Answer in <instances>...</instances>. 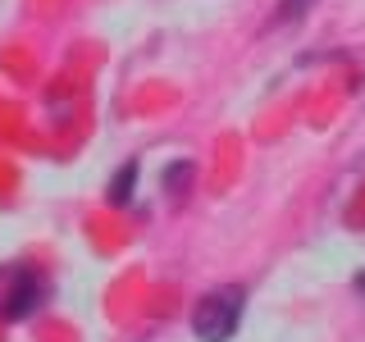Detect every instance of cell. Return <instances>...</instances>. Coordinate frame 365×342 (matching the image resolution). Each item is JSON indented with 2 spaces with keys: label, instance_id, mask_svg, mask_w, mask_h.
<instances>
[{
  "label": "cell",
  "instance_id": "6da1fadb",
  "mask_svg": "<svg viewBox=\"0 0 365 342\" xmlns=\"http://www.w3.org/2000/svg\"><path fill=\"white\" fill-rule=\"evenodd\" d=\"M242 288H220L210 296H201V306L192 311V333L201 342H228L237 333V319H242Z\"/></svg>",
  "mask_w": 365,
  "mask_h": 342
},
{
  "label": "cell",
  "instance_id": "7a4b0ae2",
  "mask_svg": "<svg viewBox=\"0 0 365 342\" xmlns=\"http://www.w3.org/2000/svg\"><path fill=\"white\" fill-rule=\"evenodd\" d=\"M37 301H41V279L32 269H14L9 274L5 296H0V315L5 319H28L32 311H37Z\"/></svg>",
  "mask_w": 365,
  "mask_h": 342
},
{
  "label": "cell",
  "instance_id": "3957f363",
  "mask_svg": "<svg viewBox=\"0 0 365 342\" xmlns=\"http://www.w3.org/2000/svg\"><path fill=\"white\" fill-rule=\"evenodd\" d=\"M133 182H137V160H128V165H123V174H114L110 201H114V205H128V201H133Z\"/></svg>",
  "mask_w": 365,
  "mask_h": 342
},
{
  "label": "cell",
  "instance_id": "277c9868",
  "mask_svg": "<svg viewBox=\"0 0 365 342\" xmlns=\"http://www.w3.org/2000/svg\"><path fill=\"white\" fill-rule=\"evenodd\" d=\"M182 182H192V165H187V160H182V165H169L165 169V187H169V197H182Z\"/></svg>",
  "mask_w": 365,
  "mask_h": 342
},
{
  "label": "cell",
  "instance_id": "5b68a950",
  "mask_svg": "<svg viewBox=\"0 0 365 342\" xmlns=\"http://www.w3.org/2000/svg\"><path fill=\"white\" fill-rule=\"evenodd\" d=\"M311 9V0H279V23H292Z\"/></svg>",
  "mask_w": 365,
  "mask_h": 342
}]
</instances>
